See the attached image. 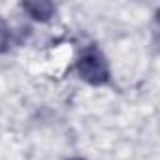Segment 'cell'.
Masks as SVG:
<instances>
[{
	"label": "cell",
	"instance_id": "cell-1",
	"mask_svg": "<svg viewBox=\"0 0 160 160\" xmlns=\"http://www.w3.org/2000/svg\"><path fill=\"white\" fill-rule=\"evenodd\" d=\"M77 73L89 85L100 87L109 81V64L96 45H89L77 58Z\"/></svg>",
	"mask_w": 160,
	"mask_h": 160
},
{
	"label": "cell",
	"instance_id": "cell-2",
	"mask_svg": "<svg viewBox=\"0 0 160 160\" xmlns=\"http://www.w3.org/2000/svg\"><path fill=\"white\" fill-rule=\"evenodd\" d=\"M23 10L28 12V15L36 21H47L55 15V4L49 0H28L23 2Z\"/></svg>",
	"mask_w": 160,
	"mask_h": 160
},
{
	"label": "cell",
	"instance_id": "cell-3",
	"mask_svg": "<svg viewBox=\"0 0 160 160\" xmlns=\"http://www.w3.org/2000/svg\"><path fill=\"white\" fill-rule=\"evenodd\" d=\"M10 40H12V32H10V27L6 25V21L0 17V53L8 51L10 47Z\"/></svg>",
	"mask_w": 160,
	"mask_h": 160
},
{
	"label": "cell",
	"instance_id": "cell-4",
	"mask_svg": "<svg viewBox=\"0 0 160 160\" xmlns=\"http://www.w3.org/2000/svg\"><path fill=\"white\" fill-rule=\"evenodd\" d=\"M68 160H85V158H68Z\"/></svg>",
	"mask_w": 160,
	"mask_h": 160
}]
</instances>
